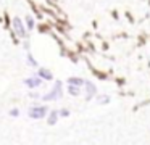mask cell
<instances>
[{"instance_id": "cell-1", "label": "cell", "mask_w": 150, "mask_h": 145, "mask_svg": "<svg viewBox=\"0 0 150 145\" xmlns=\"http://www.w3.org/2000/svg\"><path fill=\"white\" fill-rule=\"evenodd\" d=\"M63 93H65V84H63V81H53L52 89L49 92L42 93V102L44 103L58 102V100H62Z\"/></svg>"}, {"instance_id": "cell-2", "label": "cell", "mask_w": 150, "mask_h": 145, "mask_svg": "<svg viewBox=\"0 0 150 145\" xmlns=\"http://www.w3.org/2000/svg\"><path fill=\"white\" fill-rule=\"evenodd\" d=\"M49 111H50V108L45 103H34V105H31L28 108V116H29V119L39 121V119H47Z\"/></svg>"}, {"instance_id": "cell-3", "label": "cell", "mask_w": 150, "mask_h": 145, "mask_svg": "<svg viewBox=\"0 0 150 145\" xmlns=\"http://www.w3.org/2000/svg\"><path fill=\"white\" fill-rule=\"evenodd\" d=\"M11 28H13V32L18 39H28V32L29 31H28L26 24H24V21L21 18L15 16L13 21H11Z\"/></svg>"}, {"instance_id": "cell-4", "label": "cell", "mask_w": 150, "mask_h": 145, "mask_svg": "<svg viewBox=\"0 0 150 145\" xmlns=\"http://www.w3.org/2000/svg\"><path fill=\"white\" fill-rule=\"evenodd\" d=\"M82 90H84L86 102H91V100H94L95 97L98 95V89H97V86L94 84V81L86 79V84H84V87H82Z\"/></svg>"}, {"instance_id": "cell-5", "label": "cell", "mask_w": 150, "mask_h": 145, "mask_svg": "<svg viewBox=\"0 0 150 145\" xmlns=\"http://www.w3.org/2000/svg\"><path fill=\"white\" fill-rule=\"evenodd\" d=\"M44 84V79L42 77H39L36 73L33 74V76H29V77H26V79H23V86L24 87H28L29 90H37L40 86Z\"/></svg>"}, {"instance_id": "cell-6", "label": "cell", "mask_w": 150, "mask_h": 145, "mask_svg": "<svg viewBox=\"0 0 150 145\" xmlns=\"http://www.w3.org/2000/svg\"><path fill=\"white\" fill-rule=\"evenodd\" d=\"M36 74H37L39 77H42L44 82H45V81H53V73L49 69V68L39 66V68H37V71H36Z\"/></svg>"}, {"instance_id": "cell-7", "label": "cell", "mask_w": 150, "mask_h": 145, "mask_svg": "<svg viewBox=\"0 0 150 145\" xmlns=\"http://www.w3.org/2000/svg\"><path fill=\"white\" fill-rule=\"evenodd\" d=\"M60 119H62V118H60L58 110H50L49 115H47V124H49V126H55Z\"/></svg>"}, {"instance_id": "cell-8", "label": "cell", "mask_w": 150, "mask_h": 145, "mask_svg": "<svg viewBox=\"0 0 150 145\" xmlns=\"http://www.w3.org/2000/svg\"><path fill=\"white\" fill-rule=\"evenodd\" d=\"M86 84V79H82V77L79 76H71L66 79V86H76V87H84Z\"/></svg>"}, {"instance_id": "cell-9", "label": "cell", "mask_w": 150, "mask_h": 145, "mask_svg": "<svg viewBox=\"0 0 150 145\" xmlns=\"http://www.w3.org/2000/svg\"><path fill=\"white\" fill-rule=\"evenodd\" d=\"M66 92H68L71 97H79L81 93H84V90H82V87H76V86H66Z\"/></svg>"}, {"instance_id": "cell-10", "label": "cell", "mask_w": 150, "mask_h": 145, "mask_svg": "<svg viewBox=\"0 0 150 145\" xmlns=\"http://www.w3.org/2000/svg\"><path fill=\"white\" fill-rule=\"evenodd\" d=\"M26 64L29 68H34V69H36V68H39V63H37V60L33 57V53H31V52H28V53H26Z\"/></svg>"}, {"instance_id": "cell-11", "label": "cell", "mask_w": 150, "mask_h": 145, "mask_svg": "<svg viewBox=\"0 0 150 145\" xmlns=\"http://www.w3.org/2000/svg\"><path fill=\"white\" fill-rule=\"evenodd\" d=\"M95 100H97L98 105H107V103H110V95H107V93H98L97 97H95Z\"/></svg>"}, {"instance_id": "cell-12", "label": "cell", "mask_w": 150, "mask_h": 145, "mask_svg": "<svg viewBox=\"0 0 150 145\" xmlns=\"http://www.w3.org/2000/svg\"><path fill=\"white\" fill-rule=\"evenodd\" d=\"M24 24H26L28 31H33V29L36 28V21H34V18L31 15H28L26 18H24Z\"/></svg>"}, {"instance_id": "cell-13", "label": "cell", "mask_w": 150, "mask_h": 145, "mask_svg": "<svg viewBox=\"0 0 150 145\" xmlns=\"http://www.w3.org/2000/svg\"><path fill=\"white\" fill-rule=\"evenodd\" d=\"M8 116H10L11 119H16L20 118V108H16V106H13V108L8 110Z\"/></svg>"}, {"instance_id": "cell-14", "label": "cell", "mask_w": 150, "mask_h": 145, "mask_svg": "<svg viewBox=\"0 0 150 145\" xmlns=\"http://www.w3.org/2000/svg\"><path fill=\"white\" fill-rule=\"evenodd\" d=\"M58 113H60V118H69V115H71V111H69L68 108H60L58 110Z\"/></svg>"}, {"instance_id": "cell-15", "label": "cell", "mask_w": 150, "mask_h": 145, "mask_svg": "<svg viewBox=\"0 0 150 145\" xmlns=\"http://www.w3.org/2000/svg\"><path fill=\"white\" fill-rule=\"evenodd\" d=\"M29 97L33 100H42V93H39V92H31Z\"/></svg>"}, {"instance_id": "cell-16", "label": "cell", "mask_w": 150, "mask_h": 145, "mask_svg": "<svg viewBox=\"0 0 150 145\" xmlns=\"http://www.w3.org/2000/svg\"><path fill=\"white\" fill-rule=\"evenodd\" d=\"M29 47H31V45H29V42L26 40V42H24V48H26V50H29Z\"/></svg>"}]
</instances>
